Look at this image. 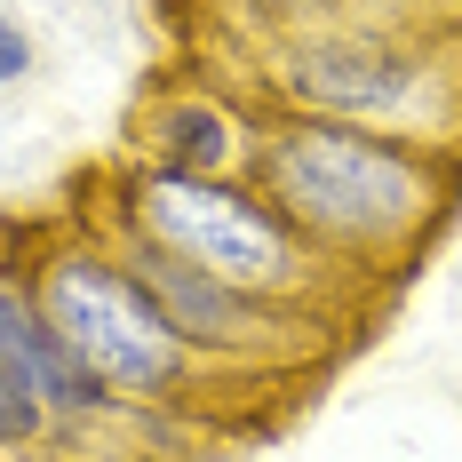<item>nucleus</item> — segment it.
I'll list each match as a JSON object with an SVG mask.
<instances>
[{
  "mask_svg": "<svg viewBox=\"0 0 462 462\" xmlns=\"http://www.w3.org/2000/svg\"><path fill=\"white\" fill-rule=\"evenodd\" d=\"M247 184L319 247L335 272H399L447 224L462 152L374 136L311 112H247Z\"/></svg>",
  "mask_w": 462,
  "mask_h": 462,
  "instance_id": "nucleus-1",
  "label": "nucleus"
},
{
  "mask_svg": "<svg viewBox=\"0 0 462 462\" xmlns=\"http://www.w3.org/2000/svg\"><path fill=\"white\" fill-rule=\"evenodd\" d=\"M16 272L32 279L48 327L88 359V374L128 407V415H143V422L152 415H199L216 391H231L199 351H184V335H176L168 311L143 295V279L128 272L120 239L96 224V216L24 231Z\"/></svg>",
  "mask_w": 462,
  "mask_h": 462,
  "instance_id": "nucleus-2",
  "label": "nucleus"
},
{
  "mask_svg": "<svg viewBox=\"0 0 462 462\" xmlns=\"http://www.w3.org/2000/svg\"><path fill=\"white\" fill-rule=\"evenodd\" d=\"M88 216L191 272L231 279V287H255L279 303H335V263L247 176H168V168L120 160Z\"/></svg>",
  "mask_w": 462,
  "mask_h": 462,
  "instance_id": "nucleus-3",
  "label": "nucleus"
},
{
  "mask_svg": "<svg viewBox=\"0 0 462 462\" xmlns=\"http://www.w3.org/2000/svg\"><path fill=\"white\" fill-rule=\"evenodd\" d=\"M255 72H263V96L279 112H311V120L462 152V64L439 56L422 32L335 16V24L272 32Z\"/></svg>",
  "mask_w": 462,
  "mask_h": 462,
  "instance_id": "nucleus-4",
  "label": "nucleus"
},
{
  "mask_svg": "<svg viewBox=\"0 0 462 462\" xmlns=\"http://www.w3.org/2000/svg\"><path fill=\"white\" fill-rule=\"evenodd\" d=\"M120 239V231H112ZM128 272L143 279V295L168 311V327L184 335V351H199L224 383H272V374H303L311 359L335 351V303H279L255 287H231L216 272H191L176 255L120 239Z\"/></svg>",
  "mask_w": 462,
  "mask_h": 462,
  "instance_id": "nucleus-5",
  "label": "nucleus"
},
{
  "mask_svg": "<svg viewBox=\"0 0 462 462\" xmlns=\"http://www.w3.org/2000/svg\"><path fill=\"white\" fill-rule=\"evenodd\" d=\"M0 374H8V383H24L48 415H56V430H88V422H143V415H128V407H120V399L88 374V359L48 327L32 279L16 272V255L0 263Z\"/></svg>",
  "mask_w": 462,
  "mask_h": 462,
  "instance_id": "nucleus-6",
  "label": "nucleus"
},
{
  "mask_svg": "<svg viewBox=\"0 0 462 462\" xmlns=\"http://www.w3.org/2000/svg\"><path fill=\"white\" fill-rule=\"evenodd\" d=\"M128 160L168 176H247V112L216 88H160L136 112Z\"/></svg>",
  "mask_w": 462,
  "mask_h": 462,
  "instance_id": "nucleus-7",
  "label": "nucleus"
},
{
  "mask_svg": "<svg viewBox=\"0 0 462 462\" xmlns=\"http://www.w3.org/2000/svg\"><path fill=\"white\" fill-rule=\"evenodd\" d=\"M48 439H56V415H48L24 383L0 374V455H32V447H48Z\"/></svg>",
  "mask_w": 462,
  "mask_h": 462,
  "instance_id": "nucleus-8",
  "label": "nucleus"
},
{
  "mask_svg": "<svg viewBox=\"0 0 462 462\" xmlns=\"http://www.w3.org/2000/svg\"><path fill=\"white\" fill-rule=\"evenodd\" d=\"M272 32H303V24H335V8H351V0H247Z\"/></svg>",
  "mask_w": 462,
  "mask_h": 462,
  "instance_id": "nucleus-9",
  "label": "nucleus"
},
{
  "mask_svg": "<svg viewBox=\"0 0 462 462\" xmlns=\"http://www.w3.org/2000/svg\"><path fill=\"white\" fill-rule=\"evenodd\" d=\"M16 80H32V32H24V16L0 8V88H16Z\"/></svg>",
  "mask_w": 462,
  "mask_h": 462,
  "instance_id": "nucleus-10",
  "label": "nucleus"
}]
</instances>
